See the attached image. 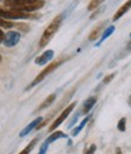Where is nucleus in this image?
I'll return each instance as SVG.
<instances>
[{
	"instance_id": "nucleus-15",
	"label": "nucleus",
	"mask_w": 131,
	"mask_h": 154,
	"mask_svg": "<svg viewBox=\"0 0 131 154\" xmlns=\"http://www.w3.org/2000/svg\"><path fill=\"white\" fill-rule=\"evenodd\" d=\"M55 101H56V94H51V95H49V96L46 97V100L39 106L38 110H42V109H45V108L50 107Z\"/></svg>"
},
{
	"instance_id": "nucleus-3",
	"label": "nucleus",
	"mask_w": 131,
	"mask_h": 154,
	"mask_svg": "<svg viewBox=\"0 0 131 154\" xmlns=\"http://www.w3.org/2000/svg\"><path fill=\"white\" fill-rule=\"evenodd\" d=\"M0 18L12 22L14 20H33V18H38V16L33 14H24V12H20V11H15L8 8L0 6Z\"/></svg>"
},
{
	"instance_id": "nucleus-7",
	"label": "nucleus",
	"mask_w": 131,
	"mask_h": 154,
	"mask_svg": "<svg viewBox=\"0 0 131 154\" xmlns=\"http://www.w3.org/2000/svg\"><path fill=\"white\" fill-rule=\"evenodd\" d=\"M54 56H55L54 50H46L45 52H42L40 56H38V57L34 60V62H35V64H38V66H45L46 63H49V62L54 58Z\"/></svg>"
},
{
	"instance_id": "nucleus-6",
	"label": "nucleus",
	"mask_w": 131,
	"mask_h": 154,
	"mask_svg": "<svg viewBox=\"0 0 131 154\" xmlns=\"http://www.w3.org/2000/svg\"><path fill=\"white\" fill-rule=\"evenodd\" d=\"M21 40V33L20 32H16V30H10L5 34V38H4V45L6 48H14L18 44V42Z\"/></svg>"
},
{
	"instance_id": "nucleus-8",
	"label": "nucleus",
	"mask_w": 131,
	"mask_h": 154,
	"mask_svg": "<svg viewBox=\"0 0 131 154\" xmlns=\"http://www.w3.org/2000/svg\"><path fill=\"white\" fill-rule=\"evenodd\" d=\"M41 122H42V117H38V118H35L32 123H29V124H28V125L20 132V137H24V136H27L30 131H33L34 129H36V126H38Z\"/></svg>"
},
{
	"instance_id": "nucleus-25",
	"label": "nucleus",
	"mask_w": 131,
	"mask_h": 154,
	"mask_svg": "<svg viewBox=\"0 0 131 154\" xmlns=\"http://www.w3.org/2000/svg\"><path fill=\"white\" fill-rule=\"evenodd\" d=\"M131 51V42L127 44V46H126V52H130Z\"/></svg>"
},
{
	"instance_id": "nucleus-23",
	"label": "nucleus",
	"mask_w": 131,
	"mask_h": 154,
	"mask_svg": "<svg viewBox=\"0 0 131 154\" xmlns=\"http://www.w3.org/2000/svg\"><path fill=\"white\" fill-rule=\"evenodd\" d=\"M78 117H79V114H75V117H74V118H73V119L70 120V123H69L68 128H72V126H73V125H74V124L76 123V120H78Z\"/></svg>"
},
{
	"instance_id": "nucleus-14",
	"label": "nucleus",
	"mask_w": 131,
	"mask_h": 154,
	"mask_svg": "<svg viewBox=\"0 0 131 154\" xmlns=\"http://www.w3.org/2000/svg\"><path fill=\"white\" fill-rule=\"evenodd\" d=\"M89 120H90V115H87V117H85V118H84V120H83V122H81V123H80L75 129H73V131L70 132V136H72V137L78 136V134H79V132H80V131L86 126V124L89 123Z\"/></svg>"
},
{
	"instance_id": "nucleus-26",
	"label": "nucleus",
	"mask_w": 131,
	"mask_h": 154,
	"mask_svg": "<svg viewBox=\"0 0 131 154\" xmlns=\"http://www.w3.org/2000/svg\"><path fill=\"white\" fill-rule=\"evenodd\" d=\"M115 154H121V149L120 148H117L115 149Z\"/></svg>"
},
{
	"instance_id": "nucleus-12",
	"label": "nucleus",
	"mask_w": 131,
	"mask_h": 154,
	"mask_svg": "<svg viewBox=\"0 0 131 154\" xmlns=\"http://www.w3.org/2000/svg\"><path fill=\"white\" fill-rule=\"evenodd\" d=\"M114 30H115V27L114 26H109V27H107L104 30H103V33L101 34V38H100V40L96 43V46H100L108 36H111L113 33H114Z\"/></svg>"
},
{
	"instance_id": "nucleus-21",
	"label": "nucleus",
	"mask_w": 131,
	"mask_h": 154,
	"mask_svg": "<svg viewBox=\"0 0 131 154\" xmlns=\"http://www.w3.org/2000/svg\"><path fill=\"white\" fill-rule=\"evenodd\" d=\"M48 148H49V144L42 143V144H41V147H40V149H39V153H38V154H46Z\"/></svg>"
},
{
	"instance_id": "nucleus-4",
	"label": "nucleus",
	"mask_w": 131,
	"mask_h": 154,
	"mask_svg": "<svg viewBox=\"0 0 131 154\" xmlns=\"http://www.w3.org/2000/svg\"><path fill=\"white\" fill-rule=\"evenodd\" d=\"M64 61H66V60H58V61H55V62L50 63L49 66H46L45 68H44V69H42V70H41V72L35 76V79H34V80H33V82H32V83L26 88V90H30L32 88H34L35 85H38L39 83H41V82H42L44 79H45L49 74H51L54 70H56V69H57V68H58V67H60Z\"/></svg>"
},
{
	"instance_id": "nucleus-17",
	"label": "nucleus",
	"mask_w": 131,
	"mask_h": 154,
	"mask_svg": "<svg viewBox=\"0 0 131 154\" xmlns=\"http://www.w3.org/2000/svg\"><path fill=\"white\" fill-rule=\"evenodd\" d=\"M101 0H92V2H90L89 3V6H87V10L89 11H94V10H96L100 5H101Z\"/></svg>"
},
{
	"instance_id": "nucleus-16",
	"label": "nucleus",
	"mask_w": 131,
	"mask_h": 154,
	"mask_svg": "<svg viewBox=\"0 0 131 154\" xmlns=\"http://www.w3.org/2000/svg\"><path fill=\"white\" fill-rule=\"evenodd\" d=\"M38 142V138H34V140H32L30 142H29V144L23 149V150H21L18 154H29L32 150H33V148L35 147V143Z\"/></svg>"
},
{
	"instance_id": "nucleus-19",
	"label": "nucleus",
	"mask_w": 131,
	"mask_h": 154,
	"mask_svg": "<svg viewBox=\"0 0 131 154\" xmlns=\"http://www.w3.org/2000/svg\"><path fill=\"white\" fill-rule=\"evenodd\" d=\"M118 130L120 132H124L126 130V118H121L119 122H118Z\"/></svg>"
},
{
	"instance_id": "nucleus-9",
	"label": "nucleus",
	"mask_w": 131,
	"mask_h": 154,
	"mask_svg": "<svg viewBox=\"0 0 131 154\" xmlns=\"http://www.w3.org/2000/svg\"><path fill=\"white\" fill-rule=\"evenodd\" d=\"M106 23H107V22H106V21H103V22H100L96 27H94V29H92V30H91V33L89 34V40H90V42H95L98 36L101 38V35H100V34H101V32L103 30V27L106 26Z\"/></svg>"
},
{
	"instance_id": "nucleus-10",
	"label": "nucleus",
	"mask_w": 131,
	"mask_h": 154,
	"mask_svg": "<svg viewBox=\"0 0 131 154\" xmlns=\"http://www.w3.org/2000/svg\"><path fill=\"white\" fill-rule=\"evenodd\" d=\"M130 9H131V0L126 2L123 6H120V8L118 9V11L114 14V16H113V18H112V20H113V22H115V21H118L120 17H123V16H124V15H125Z\"/></svg>"
},
{
	"instance_id": "nucleus-11",
	"label": "nucleus",
	"mask_w": 131,
	"mask_h": 154,
	"mask_svg": "<svg viewBox=\"0 0 131 154\" xmlns=\"http://www.w3.org/2000/svg\"><path fill=\"white\" fill-rule=\"evenodd\" d=\"M97 102V97L96 96H91L89 98H86L85 102H84V106H83V113L84 114H89L90 110L94 108V106L96 104Z\"/></svg>"
},
{
	"instance_id": "nucleus-28",
	"label": "nucleus",
	"mask_w": 131,
	"mask_h": 154,
	"mask_svg": "<svg viewBox=\"0 0 131 154\" xmlns=\"http://www.w3.org/2000/svg\"><path fill=\"white\" fill-rule=\"evenodd\" d=\"M0 62H2V56H0Z\"/></svg>"
},
{
	"instance_id": "nucleus-27",
	"label": "nucleus",
	"mask_w": 131,
	"mask_h": 154,
	"mask_svg": "<svg viewBox=\"0 0 131 154\" xmlns=\"http://www.w3.org/2000/svg\"><path fill=\"white\" fill-rule=\"evenodd\" d=\"M127 102H129V104H130V107H131V96L129 97V100H127Z\"/></svg>"
},
{
	"instance_id": "nucleus-1",
	"label": "nucleus",
	"mask_w": 131,
	"mask_h": 154,
	"mask_svg": "<svg viewBox=\"0 0 131 154\" xmlns=\"http://www.w3.org/2000/svg\"><path fill=\"white\" fill-rule=\"evenodd\" d=\"M4 5L8 9H11L15 11L30 14L33 11H36L44 8L45 2L44 0H6V2H4Z\"/></svg>"
},
{
	"instance_id": "nucleus-20",
	"label": "nucleus",
	"mask_w": 131,
	"mask_h": 154,
	"mask_svg": "<svg viewBox=\"0 0 131 154\" xmlns=\"http://www.w3.org/2000/svg\"><path fill=\"white\" fill-rule=\"evenodd\" d=\"M96 149H97L96 144H91V146H90L89 148H87V149L85 150V153H84V154H95Z\"/></svg>"
},
{
	"instance_id": "nucleus-22",
	"label": "nucleus",
	"mask_w": 131,
	"mask_h": 154,
	"mask_svg": "<svg viewBox=\"0 0 131 154\" xmlns=\"http://www.w3.org/2000/svg\"><path fill=\"white\" fill-rule=\"evenodd\" d=\"M114 75H115L114 73H113V74H109V75H107L106 78L103 79V84H108V83H111V82L114 79Z\"/></svg>"
},
{
	"instance_id": "nucleus-13",
	"label": "nucleus",
	"mask_w": 131,
	"mask_h": 154,
	"mask_svg": "<svg viewBox=\"0 0 131 154\" xmlns=\"http://www.w3.org/2000/svg\"><path fill=\"white\" fill-rule=\"evenodd\" d=\"M67 137V135L66 134H63L62 131H55V132H52L46 140H45V142L44 143H46V144H51L52 142H55V141H57V140H60V138H66Z\"/></svg>"
},
{
	"instance_id": "nucleus-24",
	"label": "nucleus",
	"mask_w": 131,
	"mask_h": 154,
	"mask_svg": "<svg viewBox=\"0 0 131 154\" xmlns=\"http://www.w3.org/2000/svg\"><path fill=\"white\" fill-rule=\"evenodd\" d=\"M4 38H5V34H4V32L2 29H0V44L4 42Z\"/></svg>"
},
{
	"instance_id": "nucleus-2",
	"label": "nucleus",
	"mask_w": 131,
	"mask_h": 154,
	"mask_svg": "<svg viewBox=\"0 0 131 154\" xmlns=\"http://www.w3.org/2000/svg\"><path fill=\"white\" fill-rule=\"evenodd\" d=\"M63 18H64V15L61 14V15H57V16L49 23V26L45 28V30L42 32V34H41V36H40V40H39V46H40V48L46 46V45L51 42V39L55 36V34L58 32V29H60V27H61V24H62Z\"/></svg>"
},
{
	"instance_id": "nucleus-5",
	"label": "nucleus",
	"mask_w": 131,
	"mask_h": 154,
	"mask_svg": "<svg viewBox=\"0 0 131 154\" xmlns=\"http://www.w3.org/2000/svg\"><path fill=\"white\" fill-rule=\"evenodd\" d=\"M75 104H76V102H73V103H70L68 107H66L64 108V110L58 115V117L55 119V122L50 125V128H49V131H54V130H56L61 124H63V122L69 117V114L73 112V109L75 108Z\"/></svg>"
},
{
	"instance_id": "nucleus-29",
	"label": "nucleus",
	"mask_w": 131,
	"mask_h": 154,
	"mask_svg": "<svg viewBox=\"0 0 131 154\" xmlns=\"http://www.w3.org/2000/svg\"><path fill=\"white\" fill-rule=\"evenodd\" d=\"M130 36H131V33H130Z\"/></svg>"
},
{
	"instance_id": "nucleus-18",
	"label": "nucleus",
	"mask_w": 131,
	"mask_h": 154,
	"mask_svg": "<svg viewBox=\"0 0 131 154\" xmlns=\"http://www.w3.org/2000/svg\"><path fill=\"white\" fill-rule=\"evenodd\" d=\"M15 26L16 24L14 22H11V21H6L4 18H0V27H3V28H12Z\"/></svg>"
}]
</instances>
